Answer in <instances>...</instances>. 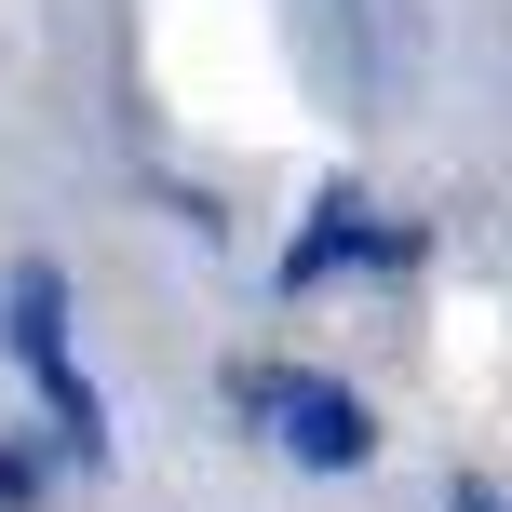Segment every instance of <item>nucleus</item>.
Masks as SVG:
<instances>
[{"label": "nucleus", "mask_w": 512, "mask_h": 512, "mask_svg": "<svg viewBox=\"0 0 512 512\" xmlns=\"http://www.w3.org/2000/svg\"><path fill=\"white\" fill-rule=\"evenodd\" d=\"M445 512H499V486H445Z\"/></svg>", "instance_id": "5"}, {"label": "nucleus", "mask_w": 512, "mask_h": 512, "mask_svg": "<svg viewBox=\"0 0 512 512\" xmlns=\"http://www.w3.org/2000/svg\"><path fill=\"white\" fill-rule=\"evenodd\" d=\"M0 337H14V364L41 378L54 445H68V459H108V405H95V378H81V351H68V270H54V256H27V270H14Z\"/></svg>", "instance_id": "1"}, {"label": "nucleus", "mask_w": 512, "mask_h": 512, "mask_svg": "<svg viewBox=\"0 0 512 512\" xmlns=\"http://www.w3.org/2000/svg\"><path fill=\"white\" fill-rule=\"evenodd\" d=\"M337 256H405V230H378V216H364V189H324V203H310V230H297V256H283V283H324Z\"/></svg>", "instance_id": "3"}, {"label": "nucleus", "mask_w": 512, "mask_h": 512, "mask_svg": "<svg viewBox=\"0 0 512 512\" xmlns=\"http://www.w3.org/2000/svg\"><path fill=\"white\" fill-rule=\"evenodd\" d=\"M41 472H54L41 445H0V512H27V499H41Z\"/></svg>", "instance_id": "4"}, {"label": "nucleus", "mask_w": 512, "mask_h": 512, "mask_svg": "<svg viewBox=\"0 0 512 512\" xmlns=\"http://www.w3.org/2000/svg\"><path fill=\"white\" fill-rule=\"evenodd\" d=\"M230 405L270 418L297 472H364V459H378V418H364L351 378H310V364H230Z\"/></svg>", "instance_id": "2"}]
</instances>
